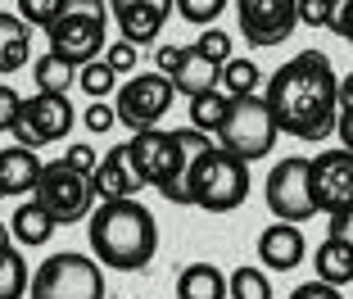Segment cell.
<instances>
[{
	"mask_svg": "<svg viewBox=\"0 0 353 299\" xmlns=\"http://www.w3.org/2000/svg\"><path fill=\"white\" fill-rule=\"evenodd\" d=\"M331 32H335V37H344V41L353 46V0H335V10H331Z\"/></svg>",
	"mask_w": 353,
	"mask_h": 299,
	"instance_id": "cell-39",
	"label": "cell"
},
{
	"mask_svg": "<svg viewBox=\"0 0 353 299\" xmlns=\"http://www.w3.org/2000/svg\"><path fill=\"white\" fill-rule=\"evenodd\" d=\"M32 200H37V204H41L46 213L59 222V227L86 222V218L95 213V209H91V200H95L91 177L73 173V168H68V159L46 164V173H41V182H37V195H32Z\"/></svg>",
	"mask_w": 353,
	"mask_h": 299,
	"instance_id": "cell-8",
	"label": "cell"
},
{
	"mask_svg": "<svg viewBox=\"0 0 353 299\" xmlns=\"http://www.w3.org/2000/svg\"><path fill=\"white\" fill-rule=\"evenodd\" d=\"M28 59H32V23L0 10V73L14 77Z\"/></svg>",
	"mask_w": 353,
	"mask_h": 299,
	"instance_id": "cell-19",
	"label": "cell"
},
{
	"mask_svg": "<svg viewBox=\"0 0 353 299\" xmlns=\"http://www.w3.org/2000/svg\"><path fill=\"white\" fill-rule=\"evenodd\" d=\"M54 227H59V222H54L50 213H46L41 204H37V200H23L19 209H14V218H10V236H14V245H46V240L54 236Z\"/></svg>",
	"mask_w": 353,
	"mask_h": 299,
	"instance_id": "cell-21",
	"label": "cell"
},
{
	"mask_svg": "<svg viewBox=\"0 0 353 299\" xmlns=\"http://www.w3.org/2000/svg\"><path fill=\"white\" fill-rule=\"evenodd\" d=\"M77 114L68 95H46L37 91L32 100H23V114L14 123V145H28V150H41L50 141H63V136L73 132Z\"/></svg>",
	"mask_w": 353,
	"mask_h": 299,
	"instance_id": "cell-10",
	"label": "cell"
},
{
	"mask_svg": "<svg viewBox=\"0 0 353 299\" xmlns=\"http://www.w3.org/2000/svg\"><path fill=\"white\" fill-rule=\"evenodd\" d=\"M176 14H181L190 28H213V23L227 14V0H176Z\"/></svg>",
	"mask_w": 353,
	"mask_h": 299,
	"instance_id": "cell-30",
	"label": "cell"
},
{
	"mask_svg": "<svg viewBox=\"0 0 353 299\" xmlns=\"http://www.w3.org/2000/svg\"><path fill=\"white\" fill-rule=\"evenodd\" d=\"M32 299H104V263L95 254L63 249L32 272Z\"/></svg>",
	"mask_w": 353,
	"mask_h": 299,
	"instance_id": "cell-6",
	"label": "cell"
},
{
	"mask_svg": "<svg viewBox=\"0 0 353 299\" xmlns=\"http://www.w3.org/2000/svg\"><path fill=\"white\" fill-rule=\"evenodd\" d=\"M259 82H263V73H259V64L254 59H231V64H222V77H218V86L236 100V95H259Z\"/></svg>",
	"mask_w": 353,
	"mask_h": 299,
	"instance_id": "cell-26",
	"label": "cell"
},
{
	"mask_svg": "<svg viewBox=\"0 0 353 299\" xmlns=\"http://www.w3.org/2000/svg\"><path fill=\"white\" fill-rule=\"evenodd\" d=\"M86 236H91V254L100 258L104 268H118V272H141L159 254L154 213L141 200L100 204L86 218Z\"/></svg>",
	"mask_w": 353,
	"mask_h": 299,
	"instance_id": "cell-3",
	"label": "cell"
},
{
	"mask_svg": "<svg viewBox=\"0 0 353 299\" xmlns=\"http://www.w3.org/2000/svg\"><path fill=\"white\" fill-rule=\"evenodd\" d=\"M218 77H222V68H218V64H208L204 55L195 50V46H186V59H181V68H176L172 86H176L181 95H190V100H195V95L213 91V86H218Z\"/></svg>",
	"mask_w": 353,
	"mask_h": 299,
	"instance_id": "cell-22",
	"label": "cell"
},
{
	"mask_svg": "<svg viewBox=\"0 0 353 299\" xmlns=\"http://www.w3.org/2000/svg\"><path fill=\"white\" fill-rule=\"evenodd\" d=\"M335 0H299V23L303 28H331Z\"/></svg>",
	"mask_w": 353,
	"mask_h": 299,
	"instance_id": "cell-33",
	"label": "cell"
},
{
	"mask_svg": "<svg viewBox=\"0 0 353 299\" xmlns=\"http://www.w3.org/2000/svg\"><path fill=\"white\" fill-rule=\"evenodd\" d=\"M86 127H91V132H109V127L118 123V109L114 104H104V100H91L86 104V118H82Z\"/></svg>",
	"mask_w": 353,
	"mask_h": 299,
	"instance_id": "cell-36",
	"label": "cell"
},
{
	"mask_svg": "<svg viewBox=\"0 0 353 299\" xmlns=\"http://www.w3.org/2000/svg\"><path fill=\"white\" fill-rule=\"evenodd\" d=\"M0 200H5V191H0Z\"/></svg>",
	"mask_w": 353,
	"mask_h": 299,
	"instance_id": "cell-45",
	"label": "cell"
},
{
	"mask_svg": "<svg viewBox=\"0 0 353 299\" xmlns=\"http://www.w3.org/2000/svg\"><path fill=\"white\" fill-rule=\"evenodd\" d=\"M63 14V0H19V19L32 23V28H50Z\"/></svg>",
	"mask_w": 353,
	"mask_h": 299,
	"instance_id": "cell-31",
	"label": "cell"
},
{
	"mask_svg": "<svg viewBox=\"0 0 353 299\" xmlns=\"http://www.w3.org/2000/svg\"><path fill=\"white\" fill-rule=\"evenodd\" d=\"M227 281H231V299H272V281L259 263H245V268L227 272Z\"/></svg>",
	"mask_w": 353,
	"mask_h": 299,
	"instance_id": "cell-27",
	"label": "cell"
},
{
	"mask_svg": "<svg viewBox=\"0 0 353 299\" xmlns=\"http://www.w3.org/2000/svg\"><path fill=\"white\" fill-rule=\"evenodd\" d=\"M186 191H190V204H199L204 213H231L250 200V164L218 145L213 155L190 164Z\"/></svg>",
	"mask_w": 353,
	"mask_h": 299,
	"instance_id": "cell-4",
	"label": "cell"
},
{
	"mask_svg": "<svg viewBox=\"0 0 353 299\" xmlns=\"http://www.w3.org/2000/svg\"><path fill=\"white\" fill-rule=\"evenodd\" d=\"M213 150H218L213 136L199 132V127H176V132L150 127V132H136L132 141H127V155H132L141 182L154 186L159 195L172 200V204H190V191H186L190 164L213 155Z\"/></svg>",
	"mask_w": 353,
	"mask_h": 299,
	"instance_id": "cell-2",
	"label": "cell"
},
{
	"mask_svg": "<svg viewBox=\"0 0 353 299\" xmlns=\"http://www.w3.org/2000/svg\"><path fill=\"white\" fill-rule=\"evenodd\" d=\"M312 272H317V281H326V286H349L353 281V249L344 245V240L326 236L322 245L312 249Z\"/></svg>",
	"mask_w": 353,
	"mask_h": 299,
	"instance_id": "cell-20",
	"label": "cell"
},
{
	"mask_svg": "<svg viewBox=\"0 0 353 299\" xmlns=\"http://www.w3.org/2000/svg\"><path fill=\"white\" fill-rule=\"evenodd\" d=\"M46 164L37 159V150L28 145H5L0 150V191L5 195H37V182H41Z\"/></svg>",
	"mask_w": 353,
	"mask_h": 299,
	"instance_id": "cell-17",
	"label": "cell"
},
{
	"mask_svg": "<svg viewBox=\"0 0 353 299\" xmlns=\"http://www.w3.org/2000/svg\"><path fill=\"white\" fill-rule=\"evenodd\" d=\"M195 50L204 55L208 64H218V68L236 59V41H231V32H222V28H204V32H199V41H195Z\"/></svg>",
	"mask_w": 353,
	"mask_h": 299,
	"instance_id": "cell-29",
	"label": "cell"
},
{
	"mask_svg": "<svg viewBox=\"0 0 353 299\" xmlns=\"http://www.w3.org/2000/svg\"><path fill=\"white\" fill-rule=\"evenodd\" d=\"M32 77H37V91H46V95H68V86L77 82V68H73V64H63L59 55L46 50L41 59L32 64Z\"/></svg>",
	"mask_w": 353,
	"mask_h": 299,
	"instance_id": "cell-24",
	"label": "cell"
},
{
	"mask_svg": "<svg viewBox=\"0 0 353 299\" xmlns=\"http://www.w3.org/2000/svg\"><path fill=\"white\" fill-rule=\"evenodd\" d=\"M326 236L344 240V245L353 249V209H344V213H335V218H331V231H326Z\"/></svg>",
	"mask_w": 353,
	"mask_h": 299,
	"instance_id": "cell-41",
	"label": "cell"
},
{
	"mask_svg": "<svg viewBox=\"0 0 353 299\" xmlns=\"http://www.w3.org/2000/svg\"><path fill=\"white\" fill-rule=\"evenodd\" d=\"M104 64H109L118 77H123V73H132L136 68V46L132 41H114L109 50H104Z\"/></svg>",
	"mask_w": 353,
	"mask_h": 299,
	"instance_id": "cell-35",
	"label": "cell"
},
{
	"mask_svg": "<svg viewBox=\"0 0 353 299\" xmlns=\"http://www.w3.org/2000/svg\"><path fill=\"white\" fill-rule=\"evenodd\" d=\"M236 28L250 46H281L299 28V0H236Z\"/></svg>",
	"mask_w": 353,
	"mask_h": 299,
	"instance_id": "cell-11",
	"label": "cell"
},
{
	"mask_svg": "<svg viewBox=\"0 0 353 299\" xmlns=\"http://www.w3.org/2000/svg\"><path fill=\"white\" fill-rule=\"evenodd\" d=\"M263 200H268L272 218L276 222H308L317 213V200H312V159L290 155V159H276L263 182Z\"/></svg>",
	"mask_w": 353,
	"mask_h": 299,
	"instance_id": "cell-7",
	"label": "cell"
},
{
	"mask_svg": "<svg viewBox=\"0 0 353 299\" xmlns=\"http://www.w3.org/2000/svg\"><path fill=\"white\" fill-rule=\"evenodd\" d=\"M290 299H344V290L340 286H326V281H303V286H294L290 290Z\"/></svg>",
	"mask_w": 353,
	"mask_h": 299,
	"instance_id": "cell-40",
	"label": "cell"
},
{
	"mask_svg": "<svg viewBox=\"0 0 353 299\" xmlns=\"http://www.w3.org/2000/svg\"><path fill=\"white\" fill-rule=\"evenodd\" d=\"M181 59H186V46H159V50H154V73H163V77H176Z\"/></svg>",
	"mask_w": 353,
	"mask_h": 299,
	"instance_id": "cell-38",
	"label": "cell"
},
{
	"mask_svg": "<svg viewBox=\"0 0 353 299\" xmlns=\"http://www.w3.org/2000/svg\"><path fill=\"white\" fill-rule=\"evenodd\" d=\"M268 104L281 132L299 141H326L340 123V77L322 50H303L268 77Z\"/></svg>",
	"mask_w": 353,
	"mask_h": 299,
	"instance_id": "cell-1",
	"label": "cell"
},
{
	"mask_svg": "<svg viewBox=\"0 0 353 299\" xmlns=\"http://www.w3.org/2000/svg\"><path fill=\"white\" fill-rule=\"evenodd\" d=\"M353 104V73H344L340 77V109H349Z\"/></svg>",
	"mask_w": 353,
	"mask_h": 299,
	"instance_id": "cell-43",
	"label": "cell"
},
{
	"mask_svg": "<svg viewBox=\"0 0 353 299\" xmlns=\"http://www.w3.org/2000/svg\"><path fill=\"white\" fill-rule=\"evenodd\" d=\"M312 200L317 213L335 218L344 209H353V150H326L312 155Z\"/></svg>",
	"mask_w": 353,
	"mask_h": 299,
	"instance_id": "cell-13",
	"label": "cell"
},
{
	"mask_svg": "<svg viewBox=\"0 0 353 299\" xmlns=\"http://www.w3.org/2000/svg\"><path fill=\"white\" fill-rule=\"evenodd\" d=\"M23 114V100L14 86H0V132H14V123H19Z\"/></svg>",
	"mask_w": 353,
	"mask_h": 299,
	"instance_id": "cell-37",
	"label": "cell"
},
{
	"mask_svg": "<svg viewBox=\"0 0 353 299\" xmlns=\"http://www.w3.org/2000/svg\"><path fill=\"white\" fill-rule=\"evenodd\" d=\"M227 109H231V95L222 91V86H213V91H204V95H195V100H190V127H199V132H208V136H218Z\"/></svg>",
	"mask_w": 353,
	"mask_h": 299,
	"instance_id": "cell-25",
	"label": "cell"
},
{
	"mask_svg": "<svg viewBox=\"0 0 353 299\" xmlns=\"http://www.w3.org/2000/svg\"><path fill=\"white\" fill-rule=\"evenodd\" d=\"M335 132H340L344 150H353V104H349V109H340V123H335Z\"/></svg>",
	"mask_w": 353,
	"mask_h": 299,
	"instance_id": "cell-42",
	"label": "cell"
},
{
	"mask_svg": "<svg viewBox=\"0 0 353 299\" xmlns=\"http://www.w3.org/2000/svg\"><path fill=\"white\" fill-rule=\"evenodd\" d=\"M63 159H68V168H73V173L95 177V173H100V159H104V155H95L91 145H68V155H63Z\"/></svg>",
	"mask_w": 353,
	"mask_h": 299,
	"instance_id": "cell-34",
	"label": "cell"
},
{
	"mask_svg": "<svg viewBox=\"0 0 353 299\" xmlns=\"http://www.w3.org/2000/svg\"><path fill=\"white\" fill-rule=\"evenodd\" d=\"M63 14H68V19H100V23H109V0H63Z\"/></svg>",
	"mask_w": 353,
	"mask_h": 299,
	"instance_id": "cell-32",
	"label": "cell"
},
{
	"mask_svg": "<svg viewBox=\"0 0 353 299\" xmlns=\"http://www.w3.org/2000/svg\"><path fill=\"white\" fill-rule=\"evenodd\" d=\"M303 254H308V240H303V231L294 227V222H272V227H263L259 236V263L272 272H290L303 263Z\"/></svg>",
	"mask_w": 353,
	"mask_h": 299,
	"instance_id": "cell-16",
	"label": "cell"
},
{
	"mask_svg": "<svg viewBox=\"0 0 353 299\" xmlns=\"http://www.w3.org/2000/svg\"><path fill=\"white\" fill-rule=\"evenodd\" d=\"M141 173H136L132 155H127V145H114L109 155L100 159V173L91 177V191L100 204H114V200H136V191H141Z\"/></svg>",
	"mask_w": 353,
	"mask_h": 299,
	"instance_id": "cell-15",
	"label": "cell"
},
{
	"mask_svg": "<svg viewBox=\"0 0 353 299\" xmlns=\"http://www.w3.org/2000/svg\"><path fill=\"white\" fill-rule=\"evenodd\" d=\"M176 299H231V281L218 263H186L176 272Z\"/></svg>",
	"mask_w": 353,
	"mask_h": 299,
	"instance_id": "cell-18",
	"label": "cell"
},
{
	"mask_svg": "<svg viewBox=\"0 0 353 299\" xmlns=\"http://www.w3.org/2000/svg\"><path fill=\"white\" fill-rule=\"evenodd\" d=\"M172 10H176V0H109V14H114L123 41L132 46L159 41V32L172 19Z\"/></svg>",
	"mask_w": 353,
	"mask_h": 299,
	"instance_id": "cell-14",
	"label": "cell"
},
{
	"mask_svg": "<svg viewBox=\"0 0 353 299\" xmlns=\"http://www.w3.org/2000/svg\"><path fill=\"white\" fill-rule=\"evenodd\" d=\"M0 240H10V222H0Z\"/></svg>",
	"mask_w": 353,
	"mask_h": 299,
	"instance_id": "cell-44",
	"label": "cell"
},
{
	"mask_svg": "<svg viewBox=\"0 0 353 299\" xmlns=\"http://www.w3.org/2000/svg\"><path fill=\"white\" fill-rule=\"evenodd\" d=\"M32 290L28 258L19 254L14 240H0V299H23Z\"/></svg>",
	"mask_w": 353,
	"mask_h": 299,
	"instance_id": "cell-23",
	"label": "cell"
},
{
	"mask_svg": "<svg viewBox=\"0 0 353 299\" xmlns=\"http://www.w3.org/2000/svg\"><path fill=\"white\" fill-rule=\"evenodd\" d=\"M172 77H163V73H136V77H127V86H118V123L127 127V132H150V127L163 123V114L172 109Z\"/></svg>",
	"mask_w": 353,
	"mask_h": 299,
	"instance_id": "cell-9",
	"label": "cell"
},
{
	"mask_svg": "<svg viewBox=\"0 0 353 299\" xmlns=\"http://www.w3.org/2000/svg\"><path fill=\"white\" fill-rule=\"evenodd\" d=\"M114 82H118V73L109 68L104 59H95V64H86V68H77V86L86 91V100H104V95L114 91Z\"/></svg>",
	"mask_w": 353,
	"mask_h": 299,
	"instance_id": "cell-28",
	"label": "cell"
},
{
	"mask_svg": "<svg viewBox=\"0 0 353 299\" xmlns=\"http://www.w3.org/2000/svg\"><path fill=\"white\" fill-rule=\"evenodd\" d=\"M276 136H281V127H276V114H272L268 95H236L227 118H222V127H218V145L227 155L245 159V164L272 155Z\"/></svg>",
	"mask_w": 353,
	"mask_h": 299,
	"instance_id": "cell-5",
	"label": "cell"
},
{
	"mask_svg": "<svg viewBox=\"0 0 353 299\" xmlns=\"http://www.w3.org/2000/svg\"><path fill=\"white\" fill-rule=\"evenodd\" d=\"M46 41H50V55H59L63 64L86 68V64L104 59V50H109V32H104L100 19H68V14H63L59 23L46 28Z\"/></svg>",
	"mask_w": 353,
	"mask_h": 299,
	"instance_id": "cell-12",
	"label": "cell"
}]
</instances>
